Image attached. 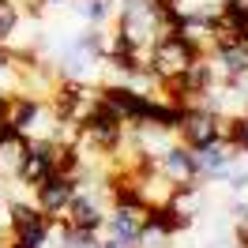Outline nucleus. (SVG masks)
<instances>
[{"label": "nucleus", "mask_w": 248, "mask_h": 248, "mask_svg": "<svg viewBox=\"0 0 248 248\" xmlns=\"http://www.w3.org/2000/svg\"><path fill=\"white\" fill-rule=\"evenodd\" d=\"M124 136H128V128H124V124L117 121L102 102H98L83 121H79V151L87 155V162H91V155L109 158L124 143Z\"/></svg>", "instance_id": "obj_1"}, {"label": "nucleus", "mask_w": 248, "mask_h": 248, "mask_svg": "<svg viewBox=\"0 0 248 248\" xmlns=\"http://www.w3.org/2000/svg\"><path fill=\"white\" fill-rule=\"evenodd\" d=\"M196 61H200V53L188 46L185 38H177V34L158 38L155 46L147 49V72H151L162 87H166V83H173V79H181Z\"/></svg>", "instance_id": "obj_2"}, {"label": "nucleus", "mask_w": 248, "mask_h": 248, "mask_svg": "<svg viewBox=\"0 0 248 248\" xmlns=\"http://www.w3.org/2000/svg\"><path fill=\"white\" fill-rule=\"evenodd\" d=\"M106 215H109V196H106V188H98V192H94V185H79L76 200L64 207V215L57 218V222H61V226H68V230L98 233V237H102Z\"/></svg>", "instance_id": "obj_3"}, {"label": "nucleus", "mask_w": 248, "mask_h": 248, "mask_svg": "<svg viewBox=\"0 0 248 248\" xmlns=\"http://www.w3.org/2000/svg\"><path fill=\"white\" fill-rule=\"evenodd\" d=\"M98 94H102V106H106L124 128H140V124H147V117H151V94H140L136 87H128V83H102Z\"/></svg>", "instance_id": "obj_4"}, {"label": "nucleus", "mask_w": 248, "mask_h": 248, "mask_svg": "<svg viewBox=\"0 0 248 248\" xmlns=\"http://www.w3.org/2000/svg\"><path fill=\"white\" fill-rule=\"evenodd\" d=\"M215 140H222V117L207 106H188L181 124H177V143L200 151V147H207Z\"/></svg>", "instance_id": "obj_5"}, {"label": "nucleus", "mask_w": 248, "mask_h": 248, "mask_svg": "<svg viewBox=\"0 0 248 248\" xmlns=\"http://www.w3.org/2000/svg\"><path fill=\"white\" fill-rule=\"evenodd\" d=\"M147 215H151L147 207H109L102 233H106L109 241L124 245V248H136V241H140V233H143V222H147Z\"/></svg>", "instance_id": "obj_6"}, {"label": "nucleus", "mask_w": 248, "mask_h": 248, "mask_svg": "<svg viewBox=\"0 0 248 248\" xmlns=\"http://www.w3.org/2000/svg\"><path fill=\"white\" fill-rule=\"evenodd\" d=\"M76 192H79V177H64V173H53L46 185L34 192V203H38V211L42 215H49L53 222L64 215V207L76 200Z\"/></svg>", "instance_id": "obj_7"}, {"label": "nucleus", "mask_w": 248, "mask_h": 248, "mask_svg": "<svg viewBox=\"0 0 248 248\" xmlns=\"http://www.w3.org/2000/svg\"><path fill=\"white\" fill-rule=\"evenodd\" d=\"M162 177H170L173 185H200V166H196V151L185 143H170L166 155L155 162Z\"/></svg>", "instance_id": "obj_8"}, {"label": "nucleus", "mask_w": 248, "mask_h": 248, "mask_svg": "<svg viewBox=\"0 0 248 248\" xmlns=\"http://www.w3.org/2000/svg\"><path fill=\"white\" fill-rule=\"evenodd\" d=\"M237 155H245V151H237V147L226 143V140H215V143H207V147H200V151H196L200 185H218V181H222V173L230 170V162Z\"/></svg>", "instance_id": "obj_9"}, {"label": "nucleus", "mask_w": 248, "mask_h": 248, "mask_svg": "<svg viewBox=\"0 0 248 248\" xmlns=\"http://www.w3.org/2000/svg\"><path fill=\"white\" fill-rule=\"evenodd\" d=\"M53 143H31V151L23 158V170H19V188H27V192H38V188L46 185L49 177H53Z\"/></svg>", "instance_id": "obj_10"}, {"label": "nucleus", "mask_w": 248, "mask_h": 248, "mask_svg": "<svg viewBox=\"0 0 248 248\" xmlns=\"http://www.w3.org/2000/svg\"><path fill=\"white\" fill-rule=\"evenodd\" d=\"M27 151H31V140H27V136H19V132L0 136V181H4V185H16L19 181V170H23Z\"/></svg>", "instance_id": "obj_11"}, {"label": "nucleus", "mask_w": 248, "mask_h": 248, "mask_svg": "<svg viewBox=\"0 0 248 248\" xmlns=\"http://www.w3.org/2000/svg\"><path fill=\"white\" fill-rule=\"evenodd\" d=\"M76 16L87 23V27H109L117 23V0H72Z\"/></svg>", "instance_id": "obj_12"}, {"label": "nucleus", "mask_w": 248, "mask_h": 248, "mask_svg": "<svg viewBox=\"0 0 248 248\" xmlns=\"http://www.w3.org/2000/svg\"><path fill=\"white\" fill-rule=\"evenodd\" d=\"M53 245V218H42L34 226H23V230H12V245L8 248H46Z\"/></svg>", "instance_id": "obj_13"}, {"label": "nucleus", "mask_w": 248, "mask_h": 248, "mask_svg": "<svg viewBox=\"0 0 248 248\" xmlns=\"http://www.w3.org/2000/svg\"><path fill=\"white\" fill-rule=\"evenodd\" d=\"M173 241H177V237H173V233L162 226V218L151 211L147 222H143V233H140V241H136V248H173Z\"/></svg>", "instance_id": "obj_14"}, {"label": "nucleus", "mask_w": 248, "mask_h": 248, "mask_svg": "<svg viewBox=\"0 0 248 248\" xmlns=\"http://www.w3.org/2000/svg\"><path fill=\"white\" fill-rule=\"evenodd\" d=\"M218 185H226L233 196H248V155H237L230 162V170L222 173V181Z\"/></svg>", "instance_id": "obj_15"}, {"label": "nucleus", "mask_w": 248, "mask_h": 248, "mask_svg": "<svg viewBox=\"0 0 248 248\" xmlns=\"http://www.w3.org/2000/svg\"><path fill=\"white\" fill-rule=\"evenodd\" d=\"M23 23V8L19 0H0V46H12V34Z\"/></svg>", "instance_id": "obj_16"}, {"label": "nucleus", "mask_w": 248, "mask_h": 248, "mask_svg": "<svg viewBox=\"0 0 248 248\" xmlns=\"http://www.w3.org/2000/svg\"><path fill=\"white\" fill-rule=\"evenodd\" d=\"M53 230H57V248H98V233H79L61 222H53Z\"/></svg>", "instance_id": "obj_17"}, {"label": "nucleus", "mask_w": 248, "mask_h": 248, "mask_svg": "<svg viewBox=\"0 0 248 248\" xmlns=\"http://www.w3.org/2000/svg\"><path fill=\"white\" fill-rule=\"evenodd\" d=\"M233 245L248 248V215L245 218H233Z\"/></svg>", "instance_id": "obj_18"}, {"label": "nucleus", "mask_w": 248, "mask_h": 248, "mask_svg": "<svg viewBox=\"0 0 248 248\" xmlns=\"http://www.w3.org/2000/svg\"><path fill=\"white\" fill-rule=\"evenodd\" d=\"M222 8L226 12H233V16H241L248 23V0H222Z\"/></svg>", "instance_id": "obj_19"}, {"label": "nucleus", "mask_w": 248, "mask_h": 248, "mask_svg": "<svg viewBox=\"0 0 248 248\" xmlns=\"http://www.w3.org/2000/svg\"><path fill=\"white\" fill-rule=\"evenodd\" d=\"M38 4H68V0H38Z\"/></svg>", "instance_id": "obj_20"}, {"label": "nucleus", "mask_w": 248, "mask_h": 248, "mask_svg": "<svg viewBox=\"0 0 248 248\" xmlns=\"http://www.w3.org/2000/svg\"><path fill=\"white\" fill-rule=\"evenodd\" d=\"M4 106H8V102H4V98H0V113H4Z\"/></svg>", "instance_id": "obj_21"}, {"label": "nucleus", "mask_w": 248, "mask_h": 248, "mask_svg": "<svg viewBox=\"0 0 248 248\" xmlns=\"http://www.w3.org/2000/svg\"><path fill=\"white\" fill-rule=\"evenodd\" d=\"M245 42H248V23H245Z\"/></svg>", "instance_id": "obj_22"}, {"label": "nucleus", "mask_w": 248, "mask_h": 248, "mask_svg": "<svg viewBox=\"0 0 248 248\" xmlns=\"http://www.w3.org/2000/svg\"><path fill=\"white\" fill-rule=\"evenodd\" d=\"M0 248H8V245H4V237H0Z\"/></svg>", "instance_id": "obj_23"}]
</instances>
